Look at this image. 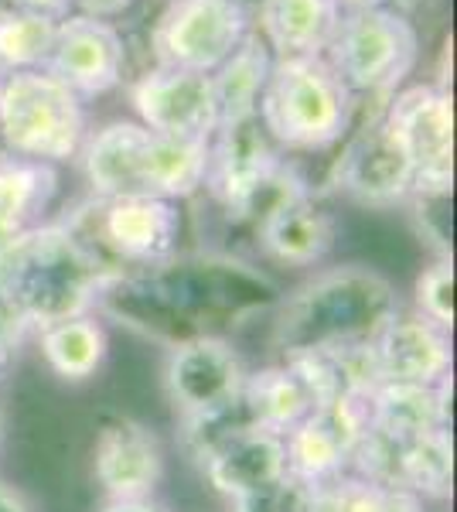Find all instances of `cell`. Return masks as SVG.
<instances>
[{
    "mask_svg": "<svg viewBox=\"0 0 457 512\" xmlns=\"http://www.w3.org/2000/svg\"><path fill=\"white\" fill-rule=\"evenodd\" d=\"M24 328H28V325H24V318L11 308V301L0 294V355H7L14 345L21 342Z\"/></svg>",
    "mask_w": 457,
    "mask_h": 512,
    "instance_id": "d6a6232c",
    "label": "cell"
},
{
    "mask_svg": "<svg viewBox=\"0 0 457 512\" xmlns=\"http://www.w3.org/2000/svg\"><path fill=\"white\" fill-rule=\"evenodd\" d=\"M253 229L260 250L284 267H311V263L324 260L338 233L331 212L321 209L311 192H297L273 205Z\"/></svg>",
    "mask_w": 457,
    "mask_h": 512,
    "instance_id": "d6986e66",
    "label": "cell"
},
{
    "mask_svg": "<svg viewBox=\"0 0 457 512\" xmlns=\"http://www.w3.org/2000/svg\"><path fill=\"white\" fill-rule=\"evenodd\" d=\"M86 99H79L52 72H11L0 96V140L4 151L31 161L62 164L79 158L86 144Z\"/></svg>",
    "mask_w": 457,
    "mask_h": 512,
    "instance_id": "52a82bcc",
    "label": "cell"
},
{
    "mask_svg": "<svg viewBox=\"0 0 457 512\" xmlns=\"http://www.w3.org/2000/svg\"><path fill=\"white\" fill-rule=\"evenodd\" d=\"M164 383H168V393L181 417H198L226 407L232 396L243 390L246 369L226 338L202 335L171 345Z\"/></svg>",
    "mask_w": 457,
    "mask_h": 512,
    "instance_id": "9a60e30c",
    "label": "cell"
},
{
    "mask_svg": "<svg viewBox=\"0 0 457 512\" xmlns=\"http://www.w3.org/2000/svg\"><path fill=\"white\" fill-rule=\"evenodd\" d=\"M79 158L96 198L181 202L205 185L209 144H185L137 120H113L86 137Z\"/></svg>",
    "mask_w": 457,
    "mask_h": 512,
    "instance_id": "277c9868",
    "label": "cell"
},
{
    "mask_svg": "<svg viewBox=\"0 0 457 512\" xmlns=\"http://www.w3.org/2000/svg\"><path fill=\"white\" fill-rule=\"evenodd\" d=\"M396 482L417 499H447L454 482L451 431H434L413 437V441H400Z\"/></svg>",
    "mask_w": 457,
    "mask_h": 512,
    "instance_id": "484cf974",
    "label": "cell"
},
{
    "mask_svg": "<svg viewBox=\"0 0 457 512\" xmlns=\"http://www.w3.org/2000/svg\"><path fill=\"white\" fill-rule=\"evenodd\" d=\"M345 11H365V7H386L389 0H338Z\"/></svg>",
    "mask_w": 457,
    "mask_h": 512,
    "instance_id": "8d00e7d4",
    "label": "cell"
},
{
    "mask_svg": "<svg viewBox=\"0 0 457 512\" xmlns=\"http://www.w3.org/2000/svg\"><path fill=\"white\" fill-rule=\"evenodd\" d=\"M338 185L365 205H393L413 195V164L403 154L400 140L382 123V113L348 140L338 161Z\"/></svg>",
    "mask_w": 457,
    "mask_h": 512,
    "instance_id": "2e32d148",
    "label": "cell"
},
{
    "mask_svg": "<svg viewBox=\"0 0 457 512\" xmlns=\"http://www.w3.org/2000/svg\"><path fill=\"white\" fill-rule=\"evenodd\" d=\"M202 468L215 492H222L226 499H239V495L260 489V485L287 472L284 437L253 427V431L229 437L215 451L205 454Z\"/></svg>",
    "mask_w": 457,
    "mask_h": 512,
    "instance_id": "7402d4cb",
    "label": "cell"
},
{
    "mask_svg": "<svg viewBox=\"0 0 457 512\" xmlns=\"http://www.w3.org/2000/svg\"><path fill=\"white\" fill-rule=\"evenodd\" d=\"M365 431H369L365 400H338L314 407L301 424L284 434L287 472L304 478L314 489L345 475Z\"/></svg>",
    "mask_w": 457,
    "mask_h": 512,
    "instance_id": "5bb4252c",
    "label": "cell"
},
{
    "mask_svg": "<svg viewBox=\"0 0 457 512\" xmlns=\"http://www.w3.org/2000/svg\"><path fill=\"white\" fill-rule=\"evenodd\" d=\"M41 355L62 379H86L106 355V332L89 315L41 328Z\"/></svg>",
    "mask_w": 457,
    "mask_h": 512,
    "instance_id": "4316f807",
    "label": "cell"
},
{
    "mask_svg": "<svg viewBox=\"0 0 457 512\" xmlns=\"http://www.w3.org/2000/svg\"><path fill=\"white\" fill-rule=\"evenodd\" d=\"M256 120L277 151L321 154L342 144L355 120V96L324 55L273 59Z\"/></svg>",
    "mask_w": 457,
    "mask_h": 512,
    "instance_id": "5b68a950",
    "label": "cell"
},
{
    "mask_svg": "<svg viewBox=\"0 0 457 512\" xmlns=\"http://www.w3.org/2000/svg\"><path fill=\"white\" fill-rule=\"evenodd\" d=\"M55 24L14 11L11 4H0V69L28 72L45 69L52 52Z\"/></svg>",
    "mask_w": 457,
    "mask_h": 512,
    "instance_id": "f1b7e54d",
    "label": "cell"
},
{
    "mask_svg": "<svg viewBox=\"0 0 457 512\" xmlns=\"http://www.w3.org/2000/svg\"><path fill=\"white\" fill-rule=\"evenodd\" d=\"M253 31L243 0H168L151 28L157 69L212 76Z\"/></svg>",
    "mask_w": 457,
    "mask_h": 512,
    "instance_id": "9c48e42d",
    "label": "cell"
},
{
    "mask_svg": "<svg viewBox=\"0 0 457 512\" xmlns=\"http://www.w3.org/2000/svg\"><path fill=\"white\" fill-rule=\"evenodd\" d=\"M382 123L413 164V192H451L454 185V110L451 93L434 82H413L386 99Z\"/></svg>",
    "mask_w": 457,
    "mask_h": 512,
    "instance_id": "30bf717a",
    "label": "cell"
},
{
    "mask_svg": "<svg viewBox=\"0 0 457 512\" xmlns=\"http://www.w3.org/2000/svg\"><path fill=\"white\" fill-rule=\"evenodd\" d=\"M65 226L116 280L178 256L181 209L168 198H96Z\"/></svg>",
    "mask_w": 457,
    "mask_h": 512,
    "instance_id": "8992f818",
    "label": "cell"
},
{
    "mask_svg": "<svg viewBox=\"0 0 457 512\" xmlns=\"http://www.w3.org/2000/svg\"><path fill=\"white\" fill-rule=\"evenodd\" d=\"M345 7L338 0H260L253 31L273 59L324 55L335 41Z\"/></svg>",
    "mask_w": 457,
    "mask_h": 512,
    "instance_id": "ffe728a7",
    "label": "cell"
},
{
    "mask_svg": "<svg viewBox=\"0 0 457 512\" xmlns=\"http://www.w3.org/2000/svg\"><path fill=\"white\" fill-rule=\"evenodd\" d=\"M99 301L144 335L178 345L263 311L273 301V284L232 256H171L110 280Z\"/></svg>",
    "mask_w": 457,
    "mask_h": 512,
    "instance_id": "6da1fadb",
    "label": "cell"
},
{
    "mask_svg": "<svg viewBox=\"0 0 457 512\" xmlns=\"http://www.w3.org/2000/svg\"><path fill=\"white\" fill-rule=\"evenodd\" d=\"M400 311L386 277L369 267H335L284 297L273 321V345L284 359L365 345Z\"/></svg>",
    "mask_w": 457,
    "mask_h": 512,
    "instance_id": "3957f363",
    "label": "cell"
},
{
    "mask_svg": "<svg viewBox=\"0 0 457 512\" xmlns=\"http://www.w3.org/2000/svg\"><path fill=\"white\" fill-rule=\"evenodd\" d=\"M280 168H284V158H280L277 144L267 137L260 120L249 117L215 130V137L209 140L202 188H209L212 198L232 219L249 222Z\"/></svg>",
    "mask_w": 457,
    "mask_h": 512,
    "instance_id": "8fae6325",
    "label": "cell"
},
{
    "mask_svg": "<svg viewBox=\"0 0 457 512\" xmlns=\"http://www.w3.org/2000/svg\"><path fill=\"white\" fill-rule=\"evenodd\" d=\"M324 59L352 89L355 99H389L400 93L417 69L420 35L413 21L389 4L345 11Z\"/></svg>",
    "mask_w": 457,
    "mask_h": 512,
    "instance_id": "ba28073f",
    "label": "cell"
},
{
    "mask_svg": "<svg viewBox=\"0 0 457 512\" xmlns=\"http://www.w3.org/2000/svg\"><path fill=\"white\" fill-rule=\"evenodd\" d=\"M382 383H427L451 376V338L417 311H396L372 338Z\"/></svg>",
    "mask_w": 457,
    "mask_h": 512,
    "instance_id": "e0dca14e",
    "label": "cell"
},
{
    "mask_svg": "<svg viewBox=\"0 0 457 512\" xmlns=\"http://www.w3.org/2000/svg\"><path fill=\"white\" fill-rule=\"evenodd\" d=\"M314 509V485L304 478L284 472L260 489L232 499V512H311Z\"/></svg>",
    "mask_w": 457,
    "mask_h": 512,
    "instance_id": "f546056e",
    "label": "cell"
},
{
    "mask_svg": "<svg viewBox=\"0 0 457 512\" xmlns=\"http://www.w3.org/2000/svg\"><path fill=\"white\" fill-rule=\"evenodd\" d=\"M106 284V270L65 222H41L0 250V294L28 328L89 315Z\"/></svg>",
    "mask_w": 457,
    "mask_h": 512,
    "instance_id": "7a4b0ae2",
    "label": "cell"
},
{
    "mask_svg": "<svg viewBox=\"0 0 457 512\" xmlns=\"http://www.w3.org/2000/svg\"><path fill=\"white\" fill-rule=\"evenodd\" d=\"M451 376L440 383H379L369 393V427L393 441L447 431L451 427Z\"/></svg>",
    "mask_w": 457,
    "mask_h": 512,
    "instance_id": "44dd1931",
    "label": "cell"
},
{
    "mask_svg": "<svg viewBox=\"0 0 457 512\" xmlns=\"http://www.w3.org/2000/svg\"><path fill=\"white\" fill-rule=\"evenodd\" d=\"M0 512H31V509L18 492H11L7 485H0Z\"/></svg>",
    "mask_w": 457,
    "mask_h": 512,
    "instance_id": "d590c367",
    "label": "cell"
},
{
    "mask_svg": "<svg viewBox=\"0 0 457 512\" xmlns=\"http://www.w3.org/2000/svg\"><path fill=\"white\" fill-rule=\"evenodd\" d=\"M4 4H11L14 11H21V14H31V18L52 21V24H62L69 14H76L72 0H4Z\"/></svg>",
    "mask_w": 457,
    "mask_h": 512,
    "instance_id": "1f68e13d",
    "label": "cell"
},
{
    "mask_svg": "<svg viewBox=\"0 0 457 512\" xmlns=\"http://www.w3.org/2000/svg\"><path fill=\"white\" fill-rule=\"evenodd\" d=\"M137 0H72L76 14H86V18H99V21H113L120 18L123 11H130Z\"/></svg>",
    "mask_w": 457,
    "mask_h": 512,
    "instance_id": "836d02e7",
    "label": "cell"
},
{
    "mask_svg": "<svg viewBox=\"0 0 457 512\" xmlns=\"http://www.w3.org/2000/svg\"><path fill=\"white\" fill-rule=\"evenodd\" d=\"M7 76H11V72L0 69V96H4V82H7Z\"/></svg>",
    "mask_w": 457,
    "mask_h": 512,
    "instance_id": "74e56055",
    "label": "cell"
},
{
    "mask_svg": "<svg viewBox=\"0 0 457 512\" xmlns=\"http://www.w3.org/2000/svg\"><path fill=\"white\" fill-rule=\"evenodd\" d=\"M243 393L249 400V410H253L256 424H260L263 431H273L280 437H284L290 427L301 424V420L314 410V396L290 362H284V366H270L253 376L246 373Z\"/></svg>",
    "mask_w": 457,
    "mask_h": 512,
    "instance_id": "d4e9b609",
    "label": "cell"
},
{
    "mask_svg": "<svg viewBox=\"0 0 457 512\" xmlns=\"http://www.w3.org/2000/svg\"><path fill=\"white\" fill-rule=\"evenodd\" d=\"M58 192L55 164L0 151V250L28 229L41 226Z\"/></svg>",
    "mask_w": 457,
    "mask_h": 512,
    "instance_id": "603a6c76",
    "label": "cell"
},
{
    "mask_svg": "<svg viewBox=\"0 0 457 512\" xmlns=\"http://www.w3.org/2000/svg\"><path fill=\"white\" fill-rule=\"evenodd\" d=\"M311 512H423V499L396 485L365 482L359 475H338L314 489Z\"/></svg>",
    "mask_w": 457,
    "mask_h": 512,
    "instance_id": "83f0119b",
    "label": "cell"
},
{
    "mask_svg": "<svg viewBox=\"0 0 457 512\" xmlns=\"http://www.w3.org/2000/svg\"><path fill=\"white\" fill-rule=\"evenodd\" d=\"M45 72L65 82L79 99L106 96L127 72V41L113 21L69 14L62 24H55Z\"/></svg>",
    "mask_w": 457,
    "mask_h": 512,
    "instance_id": "4fadbf2b",
    "label": "cell"
},
{
    "mask_svg": "<svg viewBox=\"0 0 457 512\" xmlns=\"http://www.w3.org/2000/svg\"><path fill=\"white\" fill-rule=\"evenodd\" d=\"M417 315L440 328L454 325V263L451 256H437L417 277Z\"/></svg>",
    "mask_w": 457,
    "mask_h": 512,
    "instance_id": "4dcf8cb0",
    "label": "cell"
},
{
    "mask_svg": "<svg viewBox=\"0 0 457 512\" xmlns=\"http://www.w3.org/2000/svg\"><path fill=\"white\" fill-rule=\"evenodd\" d=\"M161 444L144 424L116 417L96 437V478L110 499H147L161 482Z\"/></svg>",
    "mask_w": 457,
    "mask_h": 512,
    "instance_id": "ac0fdd59",
    "label": "cell"
},
{
    "mask_svg": "<svg viewBox=\"0 0 457 512\" xmlns=\"http://www.w3.org/2000/svg\"><path fill=\"white\" fill-rule=\"evenodd\" d=\"M270 65H273L270 48L263 45L256 31H249L243 38V45H239L236 52L212 72L215 106H219V127L256 117V103H260Z\"/></svg>",
    "mask_w": 457,
    "mask_h": 512,
    "instance_id": "cb8c5ba5",
    "label": "cell"
},
{
    "mask_svg": "<svg viewBox=\"0 0 457 512\" xmlns=\"http://www.w3.org/2000/svg\"><path fill=\"white\" fill-rule=\"evenodd\" d=\"M103 512H161V509L151 506L147 499H113Z\"/></svg>",
    "mask_w": 457,
    "mask_h": 512,
    "instance_id": "e575fe53",
    "label": "cell"
},
{
    "mask_svg": "<svg viewBox=\"0 0 457 512\" xmlns=\"http://www.w3.org/2000/svg\"><path fill=\"white\" fill-rule=\"evenodd\" d=\"M137 123L147 130L185 144H209L219 130V106H215L212 76L185 69H154L144 72L130 86Z\"/></svg>",
    "mask_w": 457,
    "mask_h": 512,
    "instance_id": "7c38bea8",
    "label": "cell"
}]
</instances>
